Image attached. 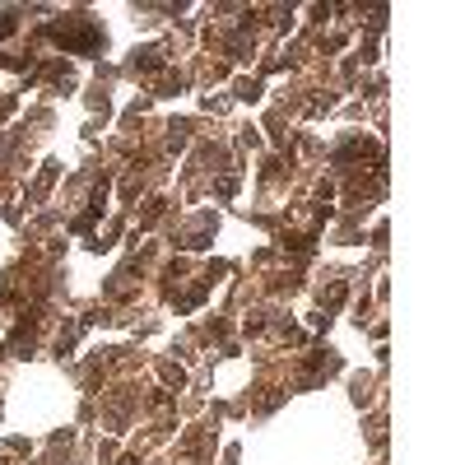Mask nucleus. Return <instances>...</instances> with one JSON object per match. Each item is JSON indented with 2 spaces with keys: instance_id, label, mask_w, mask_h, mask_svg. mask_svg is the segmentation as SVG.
Here are the masks:
<instances>
[{
  "instance_id": "1",
  "label": "nucleus",
  "mask_w": 465,
  "mask_h": 465,
  "mask_svg": "<svg viewBox=\"0 0 465 465\" xmlns=\"http://www.w3.org/2000/svg\"><path fill=\"white\" fill-rule=\"evenodd\" d=\"M47 33L66 47V52H98V42H102V33L93 28L89 14H66V23H52Z\"/></svg>"
},
{
  "instance_id": "2",
  "label": "nucleus",
  "mask_w": 465,
  "mask_h": 465,
  "mask_svg": "<svg viewBox=\"0 0 465 465\" xmlns=\"http://www.w3.org/2000/svg\"><path fill=\"white\" fill-rule=\"evenodd\" d=\"M163 66V52H158V47H140V52H135V70H158Z\"/></svg>"
}]
</instances>
